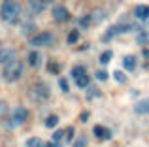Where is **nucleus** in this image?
Wrapping results in <instances>:
<instances>
[{
  "label": "nucleus",
  "instance_id": "20e7f679",
  "mask_svg": "<svg viewBox=\"0 0 149 147\" xmlns=\"http://www.w3.org/2000/svg\"><path fill=\"white\" fill-rule=\"evenodd\" d=\"M53 42H55V36L51 32H40L30 38V45H34V47H47Z\"/></svg>",
  "mask_w": 149,
  "mask_h": 147
},
{
  "label": "nucleus",
  "instance_id": "9b49d317",
  "mask_svg": "<svg viewBox=\"0 0 149 147\" xmlns=\"http://www.w3.org/2000/svg\"><path fill=\"white\" fill-rule=\"evenodd\" d=\"M93 132H95V136L98 138V140H109V138H111V132H109V128H106V126H100V125H96Z\"/></svg>",
  "mask_w": 149,
  "mask_h": 147
},
{
  "label": "nucleus",
  "instance_id": "423d86ee",
  "mask_svg": "<svg viewBox=\"0 0 149 147\" xmlns=\"http://www.w3.org/2000/svg\"><path fill=\"white\" fill-rule=\"evenodd\" d=\"M136 28H138L136 25H113V26H109V28H108V32H106L104 40H106V42H109L113 36H119V34H123V32H128V30H136Z\"/></svg>",
  "mask_w": 149,
  "mask_h": 147
},
{
  "label": "nucleus",
  "instance_id": "a878e982",
  "mask_svg": "<svg viewBox=\"0 0 149 147\" xmlns=\"http://www.w3.org/2000/svg\"><path fill=\"white\" fill-rule=\"evenodd\" d=\"M108 77H109V74L106 70H98V72H96V79H98V81H106Z\"/></svg>",
  "mask_w": 149,
  "mask_h": 147
},
{
  "label": "nucleus",
  "instance_id": "b1692460",
  "mask_svg": "<svg viewBox=\"0 0 149 147\" xmlns=\"http://www.w3.org/2000/svg\"><path fill=\"white\" fill-rule=\"evenodd\" d=\"M109 60H111V53H109V51H104L100 55V64H108Z\"/></svg>",
  "mask_w": 149,
  "mask_h": 147
},
{
  "label": "nucleus",
  "instance_id": "393cba45",
  "mask_svg": "<svg viewBox=\"0 0 149 147\" xmlns=\"http://www.w3.org/2000/svg\"><path fill=\"white\" fill-rule=\"evenodd\" d=\"M64 134H66L64 130H57V132L53 134V141H55V144H58V141H61L62 138H64Z\"/></svg>",
  "mask_w": 149,
  "mask_h": 147
},
{
  "label": "nucleus",
  "instance_id": "6ab92c4d",
  "mask_svg": "<svg viewBox=\"0 0 149 147\" xmlns=\"http://www.w3.org/2000/svg\"><path fill=\"white\" fill-rule=\"evenodd\" d=\"M113 79L117 81V83H127V76H125V72L123 70H115V74H113Z\"/></svg>",
  "mask_w": 149,
  "mask_h": 147
},
{
  "label": "nucleus",
  "instance_id": "ddd939ff",
  "mask_svg": "<svg viewBox=\"0 0 149 147\" xmlns=\"http://www.w3.org/2000/svg\"><path fill=\"white\" fill-rule=\"evenodd\" d=\"M29 64L32 68H40V64H42V55L38 51H30L29 53Z\"/></svg>",
  "mask_w": 149,
  "mask_h": 147
},
{
  "label": "nucleus",
  "instance_id": "0eeeda50",
  "mask_svg": "<svg viewBox=\"0 0 149 147\" xmlns=\"http://www.w3.org/2000/svg\"><path fill=\"white\" fill-rule=\"evenodd\" d=\"M49 0H29V4H26V10H29L30 15H40L45 11V8H47Z\"/></svg>",
  "mask_w": 149,
  "mask_h": 147
},
{
  "label": "nucleus",
  "instance_id": "f03ea898",
  "mask_svg": "<svg viewBox=\"0 0 149 147\" xmlns=\"http://www.w3.org/2000/svg\"><path fill=\"white\" fill-rule=\"evenodd\" d=\"M23 72H25V66L19 59L10 60L8 64H4V70H2V77L8 81V83H15V81L21 79Z\"/></svg>",
  "mask_w": 149,
  "mask_h": 147
},
{
  "label": "nucleus",
  "instance_id": "4468645a",
  "mask_svg": "<svg viewBox=\"0 0 149 147\" xmlns=\"http://www.w3.org/2000/svg\"><path fill=\"white\" fill-rule=\"evenodd\" d=\"M134 111L138 115H146V113H149V100L146 98V100H140L138 104L134 106Z\"/></svg>",
  "mask_w": 149,
  "mask_h": 147
},
{
  "label": "nucleus",
  "instance_id": "5701e85b",
  "mask_svg": "<svg viewBox=\"0 0 149 147\" xmlns=\"http://www.w3.org/2000/svg\"><path fill=\"white\" fill-rule=\"evenodd\" d=\"M96 96H100L98 89H95V87H87V98H96Z\"/></svg>",
  "mask_w": 149,
  "mask_h": 147
},
{
  "label": "nucleus",
  "instance_id": "c756f323",
  "mask_svg": "<svg viewBox=\"0 0 149 147\" xmlns=\"http://www.w3.org/2000/svg\"><path fill=\"white\" fill-rule=\"evenodd\" d=\"M66 140H68V141L74 140V128H68V130H66Z\"/></svg>",
  "mask_w": 149,
  "mask_h": 147
},
{
  "label": "nucleus",
  "instance_id": "c85d7f7f",
  "mask_svg": "<svg viewBox=\"0 0 149 147\" xmlns=\"http://www.w3.org/2000/svg\"><path fill=\"white\" fill-rule=\"evenodd\" d=\"M58 83H61V89L64 92H68V83H66V79H58Z\"/></svg>",
  "mask_w": 149,
  "mask_h": 147
},
{
  "label": "nucleus",
  "instance_id": "f3484780",
  "mask_svg": "<svg viewBox=\"0 0 149 147\" xmlns=\"http://www.w3.org/2000/svg\"><path fill=\"white\" fill-rule=\"evenodd\" d=\"M8 113H10V107H8V102L0 100V121L8 117Z\"/></svg>",
  "mask_w": 149,
  "mask_h": 147
},
{
  "label": "nucleus",
  "instance_id": "7c9ffc66",
  "mask_svg": "<svg viewBox=\"0 0 149 147\" xmlns=\"http://www.w3.org/2000/svg\"><path fill=\"white\" fill-rule=\"evenodd\" d=\"M47 70H49L51 74H57V72H58V66H57V64H49V68H47Z\"/></svg>",
  "mask_w": 149,
  "mask_h": 147
},
{
  "label": "nucleus",
  "instance_id": "2eb2a0df",
  "mask_svg": "<svg viewBox=\"0 0 149 147\" xmlns=\"http://www.w3.org/2000/svg\"><path fill=\"white\" fill-rule=\"evenodd\" d=\"M106 17H108V11H106V10H96L95 13L91 15L93 23H102V21H104V19H106Z\"/></svg>",
  "mask_w": 149,
  "mask_h": 147
},
{
  "label": "nucleus",
  "instance_id": "dca6fc26",
  "mask_svg": "<svg viewBox=\"0 0 149 147\" xmlns=\"http://www.w3.org/2000/svg\"><path fill=\"white\" fill-rule=\"evenodd\" d=\"M81 76H87L85 66H74V68H72V77H74V81H76L77 77H81Z\"/></svg>",
  "mask_w": 149,
  "mask_h": 147
},
{
  "label": "nucleus",
  "instance_id": "4be33fe9",
  "mask_svg": "<svg viewBox=\"0 0 149 147\" xmlns=\"http://www.w3.org/2000/svg\"><path fill=\"white\" fill-rule=\"evenodd\" d=\"M77 40H79V32H77V30H72V32L68 34V44L72 45V44H76Z\"/></svg>",
  "mask_w": 149,
  "mask_h": 147
},
{
  "label": "nucleus",
  "instance_id": "f257e3e1",
  "mask_svg": "<svg viewBox=\"0 0 149 147\" xmlns=\"http://www.w3.org/2000/svg\"><path fill=\"white\" fill-rule=\"evenodd\" d=\"M0 17H2V21L10 23V25L19 23V17H21V4H19L17 0H4L2 6H0Z\"/></svg>",
  "mask_w": 149,
  "mask_h": 147
},
{
  "label": "nucleus",
  "instance_id": "39448f33",
  "mask_svg": "<svg viewBox=\"0 0 149 147\" xmlns=\"http://www.w3.org/2000/svg\"><path fill=\"white\" fill-rule=\"evenodd\" d=\"M26 117H29V111H26L25 107H15V110L11 111L10 128H15V126H21L23 123L26 121Z\"/></svg>",
  "mask_w": 149,
  "mask_h": 147
},
{
  "label": "nucleus",
  "instance_id": "f8f14e48",
  "mask_svg": "<svg viewBox=\"0 0 149 147\" xmlns=\"http://www.w3.org/2000/svg\"><path fill=\"white\" fill-rule=\"evenodd\" d=\"M123 66L127 72H134L136 70V57L134 55H127L123 59Z\"/></svg>",
  "mask_w": 149,
  "mask_h": 147
},
{
  "label": "nucleus",
  "instance_id": "9d476101",
  "mask_svg": "<svg viewBox=\"0 0 149 147\" xmlns=\"http://www.w3.org/2000/svg\"><path fill=\"white\" fill-rule=\"evenodd\" d=\"M134 17L140 19V21H147L149 19V6H136L134 8Z\"/></svg>",
  "mask_w": 149,
  "mask_h": 147
},
{
  "label": "nucleus",
  "instance_id": "6e6552de",
  "mask_svg": "<svg viewBox=\"0 0 149 147\" xmlns=\"http://www.w3.org/2000/svg\"><path fill=\"white\" fill-rule=\"evenodd\" d=\"M53 19L57 23H66L70 19V11L66 10L64 6H61V4H57V6H53Z\"/></svg>",
  "mask_w": 149,
  "mask_h": 147
},
{
  "label": "nucleus",
  "instance_id": "bb28decb",
  "mask_svg": "<svg viewBox=\"0 0 149 147\" xmlns=\"http://www.w3.org/2000/svg\"><path fill=\"white\" fill-rule=\"evenodd\" d=\"M72 147H87V140H85V138H77L72 144Z\"/></svg>",
  "mask_w": 149,
  "mask_h": 147
},
{
  "label": "nucleus",
  "instance_id": "aec40b11",
  "mask_svg": "<svg viewBox=\"0 0 149 147\" xmlns=\"http://www.w3.org/2000/svg\"><path fill=\"white\" fill-rule=\"evenodd\" d=\"M57 125H58V117L57 115H49V117L45 119V126H47V128H55Z\"/></svg>",
  "mask_w": 149,
  "mask_h": 147
},
{
  "label": "nucleus",
  "instance_id": "7ed1b4c3",
  "mask_svg": "<svg viewBox=\"0 0 149 147\" xmlns=\"http://www.w3.org/2000/svg\"><path fill=\"white\" fill-rule=\"evenodd\" d=\"M30 96H32L34 102H45V100H49L51 96V89L47 83H36L32 89H30Z\"/></svg>",
  "mask_w": 149,
  "mask_h": 147
},
{
  "label": "nucleus",
  "instance_id": "1a4fd4ad",
  "mask_svg": "<svg viewBox=\"0 0 149 147\" xmlns=\"http://www.w3.org/2000/svg\"><path fill=\"white\" fill-rule=\"evenodd\" d=\"M15 59V49L11 47H0V64H8Z\"/></svg>",
  "mask_w": 149,
  "mask_h": 147
},
{
  "label": "nucleus",
  "instance_id": "2f4dec72",
  "mask_svg": "<svg viewBox=\"0 0 149 147\" xmlns=\"http://www.w3.org/2000/svg\"><path fill=\"white\" fill-rule=\"evenodd\" d=\"M87 119H89V113H87V111H85V113H81V121H87Z\"/></svg>",
  "mask_w": 149,
  "mask_h": 147
},
{
  "label": "nucleus",
  "instance_id": "a211bd4d",
  "mask_svg": "<svg viewBox=\"0 0 149 147\" xmlns=\"http://www.w3.org/2000/svg\"><path fill=\"white\" fill-rule=\"evenodd\" d=\"M26 147H45V145L40 138H29L26 140Z\"/></svg>",
  "mask_w": 149,
  "mask_h": 147
},
{
  "label": "nucleus",
  "instance_id": "cd10ccee",
  "mask_svg": "<svg viewBox=\"0 0 149 147\" xmlns=\"http://www.w3.org/2000/svg\"><path fill=\"white\" fill-rule=\"evenodd\" d=\"M91 21H93L91 15H87V17H81V19H79V25H81V26H89V25H91Z\"/></svg>",
  "mask_w": 149,
  "mask_h": 147
},
{
  "label": "nucleus",
  "instance_id": "412c9836",
  "mask_svg": "<svg viewBox=\"0 0 149 147\" xmlns=\"http://www.w3.org/2000/svg\"><path fill=\"white\" fill-rule=\"evenodd\" d=\"M76 85H77V87H81V89H87L89 87V76L77 77V79H76Z\"/></svg>",
  "mask_w": 149,
  "mask_h": 147
},
{
  "label": "nucleus",
  "instance_id": "473e14b6",
  "mask_svg": "<svg viewBox=\"0 0 149 147\" xmlns=\"http://www.w3.org/2000/svg\"><path fill=\"white\" fill-rule=\"evenodd\" d=\"M45 147H61V145H58V144H55V141H53V144H47Z\"/></svg>",
  "mask_w": 149,
  "mask_h": 147
}]
</instances>
